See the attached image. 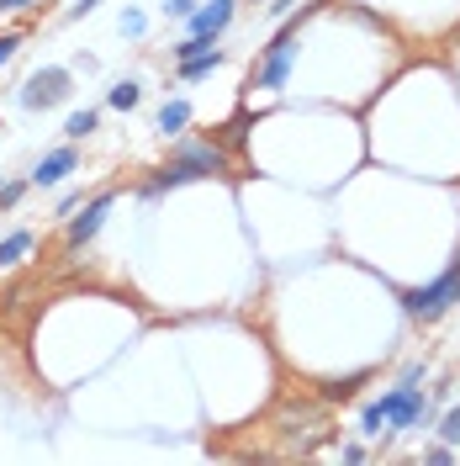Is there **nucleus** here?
<instances>
[{"mask_svg": "<svg viewBox=\"0 0 460 466\" xmlns=\"http://www.w3.org/2000/svg\"><path fill=\"white\" fill-rule=\"evenodd\" d=\"M206 175H228V148L217 144V138H202V144H180L165 159V170L154 175L144 186V197H159V191H170V186H185V180H206Z\"/></svg>", "mask_w": 460, "mask_h": 466, "instance_id": "obj_1", "label": "nucleus"}, {"mask_svg": "<svg viewBox=\"0 0 460 466\" xmlns=\"http://www.w3.org/2000/svg\"><path fill=\"white\" fill-rule=\"evenodd\" d=\"M455 302H460V265H450L445 276H434L429 287L403 291V308L413 313V319H439V313L455 308Z\"/></svg>", "mask_w": 460, "mask_h": 466, "instance_id": "obj_2", "label": "nucleus"}, {"mask_svg": "<svg viewBox=\"0 0 460 466\" xmlns=\"http://www.w3.org/2000/svg\"><path fill=\"white\" fill-rule=\"evenodd\" d=\"M381 419H386V430L392 435H403V430H418L424 419H429V398H424V387H413V381H403V387H392L386 398H381Z\"/></svg>", "mask_w": 460, "mask_h": 466, "instance_id": "obj_3", "label": "nucleus"}, {"mask_svg": "<svg viewBox=\"0 0 460 466\" xmlns=\"http://www.w3.org/2000/svg\"><path fill=\"white\" fill-rule=\"evenodd\" d=\"M69 69H58V64H48V69H37L27 86H22V106L27 112H48V106H58V101H69Z\"/></svg>", "mask_w": 460, "mask_h": 466, "instance_id": "obj_4", "label": "nucleus"}, {"mask_svg": "<svg viewBox=\"0 0 460 466\" xmlns=\"http://www.w3.org/2000/svg\"><path fill=\"white\" fill-rule=\"evenodd\" d=\"M291 64H296V27H286L275 43H270V54H265V64H259V86L281 90L286 75H291Z\"/></svg>", "mask_w": 460, "mask_h": 466, "instance_id": "obj_5", "label": "nucleus"}, {"mask_svg": "<svg viewBox=\"0 0 460 466\" xmlns=\"http://www.w3.org/2000/svg\"><path fill=\"white\" fill-rule=\"evenodd\" d=\"M112 191H101V197H95V202L85 207V218H75V223H69V228H64V244H69V249H80V244H90V238H95V233H101V223H106V212H112Z\"/></svg>", "mask_w": 460, "mask_h": 466, "instance_id": "obj_6", "label": "nucleus"}, {"mask_svg": "<svg viewBox=\"0 0 460 466\" xmlns=\"http://www.w3.org/2000/svg\"><path fill=\"white\" fill-rule=\"evenodd\" d=\"M80 170V154L64 144V148H54V154H43L37 159V170H32V186H58L64 175H75Z\"/></svg>", "mask_w": 460, "mask_h": 466, "instance_id": "obj_7", "label": "nucleus"}, {"mask_svg": "<svg viewBox=\"0 0 460 466\" xmlns=\"http://www.w3.org/2000/svg\"><path fill=\"white\" fill-rule=\"evenodd\" d=\"M228 22H233V0H212V5H196L191 11V32L196 37H217Z\"/></svg>", "mask_w": 460, "mask_h": 466, "instance_id": "obj_8", "label": "nucleus"}, {"mask_svg": "<svg viewBox=\"0 0 460 466\" xmlns=\"http://www.w3.org/2000/svg\"><path fill=\"white\" fill-rule=\"evenodd\" d=\"M175 64H180V80H206V75H212V69H217V64H223V48H217V43H212V48H206V54L175 58Z\"/></svg>", "mask_w": 460, "mask_h": 466, "instance_id": "obj_9", "label": "nucleus"}, {"mask_svg": "<svg viewBox=\"0 0 460 466\" xmlns=\"http://www.w3.org/2000/svg\"><path fill=\"white\" fill-rule=\"evenodd\" d=\"M185 122H191V106H185V101H165V106H159V133H165V138L180 133Z\"/></svg>", "mask_w": 460, "mask_h": 466, "instance_id": "obj_10", "label": "nucleus"}, {"mask_svg": "<svg viewBox=\"0 0 460 466\" xmlns=\"http://www.w3.org/2000/svg\"><path fill=\"white\" fill-rule=\"evenodd\" d=\"M27 249H32V233H27V228L11 233V238H0V270H5V265H16Z\"/></svg>", "mask_w": 460, "mask_h": 466, "instance_id": "obj_11", "label": "nucleus"}, {"mask_svg": "<svg viewBox=\"0 0 460 466\" xmlns=\"http://www.w3.org/2000/svg\"><path fill=\"white\" fill-rule=\"evenodd\" d=\"M106 101H112L116 112H133V106L144 101V90L133 86V80H116V86H112V96H106Z\"/></svg>", "mask_w": 460, "mask_h": 466, "instance_id": "obj_12", "label": "nucleus"}, {"mask_svg": "<svg viewBox=\"0 0 460 466\" xmlns=\"http://www.w3.org/2000/svg\"><path fill=\"white\" fill-rule=\"evenodd\" d=\"M244 133H249V112H238V116H233L228 127L217 133V144H223V148H244Z\"/></svg>", "mask_w": 460, "mask_h": 466, "instance_id": "obj_13", "label": "nucleus"}, {"mask_svg": "<svg viewBox=\"0 0 460 466\" xmlns=\"http://www.w3.org/2000/svg\"><path fill=\"white\" fill-rule=\"evenodd\" d=\"M95 127H101V116H95V112H75V116H69V127H64V133H69V138H90Z\"/></svg>", "mask_w": 460, "mask_h": 466, "instance_id": "obj_14", "label": "nucleus"}, {"mask_svg": "<svg viewBox=\"0 0 460 466\" xmlns=\"http://www.w3.org/2000/svg\"><path fill=\"white\" fill-rule=\"evenodd\" d=\"M439 435H445V445H460V408H450V413H445Z\"/></svg>", "mask_w": 460, "mask_h": 466, "instance_id": "obj_15", "label": "nucleus"}, {"mask_svg": "<svg viewBox=\"0 0 460 466\" xmlns=\"http://www.w3.org/2000/svg\"><path fill=\"white\" fill-rule=\"evenodd\" d=\"M217 37H191V43H175V58H191V54H206Z\"/></svg>", "mask_w": 460, "mask_h": 466, "instance_id": "obj_16", "label": "nucleus"}, {"mask_svg": "<svg viewBox=\"0 0 460 466\" xmlns=\"http://www.w3.org/2000/svg\"><path fill=\"white\" fill-rule=\"evenodd\" d=\"M16 48H22V32H5V37H0V64H11Z\"/></svg>", "mask_w": 460, "mask_h": 466, "instance_id": "obj_17", "label": "nucleus"}, {"mask_svg": "<svg viewBox=\"0 0 460 466\" xmlns=\"http://www.w3.org/2000/svg\"><path fill=\"white\" fill-rule=\"evenodd\" d=\"M22 191H27L22 180H11V186H0V207H16V202H22Z\"/></svg>", "mask_w": 460, "mask_h": 466, "instance_id": "obj_18", "label": "nucleus"}, {"mask_svg": "<svg viewBox=\"0 0 460 466\" xmlns=\"http://www.w3.org/2000/svg\"><path fill=\"white\" fill-rule=\"evenodd\" d=\"M191 11H196V0H170L165 5V16H191Z\"/></svg>", "mask_w": 460, "mask_h": 466, "instance_id": "obj_19", "label": "nucleus"}, {"mask_svg": "<svg viewBox=\"0 0 460 466\" xmlns=\"http://www.w3.org/2000/svg\"><path fill=\"white\" fill-rule=\"evenodd\" d=\"M429 461H434V466H450L455 456H450V445H434V451H429Z\"/></svg>", "mask_w": 460, "mask_h": 466, "instance_id": "obj_20", "label": "nucleus"}, {"mask_svg": "<svg viewBox=\"0 0 460 466\" xmlns=\"http://www.w3.org/2000/svg\"><path fill=\"white\" fill-rule=\"evenodd\" d=\"M32 0H0V11H27Z\"/></svg>", "mask_w": 460, "mask_h": 466, "instance_id": "obj_21", "label": "nucleus"}, {"mask_svg": "<svg viewBox=\"0 0 460 466\" xmlns=\"http://www.w3.org/2000/svg\"><path fill=\"white\" fill-rule=\"evenodd\" d=\"M291 5H296V0H275L270 11H275V16H291Z\"/></svg>", "mask_w": 460, "mask_h": 466, "instance_id": "obj_22", "label": "nucleus"}]
</instances>
